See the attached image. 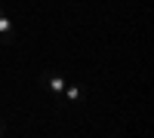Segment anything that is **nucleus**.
<instances>
[{
  "label": "nucleus",
  "mask_w": 154,
  "mask_h": 138,
  "mask_svg": "<svg viewBox=\"0 0 154 138\" xmlns=\"http://www.w3.org/2000/svg\"><path fill=\"white\" fill-rule=\"evenodd\" d=\"M62 98H65V101H80V98H83V86H65ZM62 98H59V101H62Z\"/></svg>",
  "instance_id": "nucleus-3"
},
{
  "label": "nucleus",
  "mask_w": 154,
  "mask_h": 138,
  "mask_svg": "<svg viewBox=\"0 0 154 138\" xmlns=\"http://www.w3.org/2000/svg\"><path fill=\"white\" fill-rule=\"evenodd\" d=\"M16 43V28H12V19L0 9V46H12Z\"/></svg>",
  "instance_id": "nucleus-1"
},
{
  "label": "nucleus",
  "mask_w": 154,
  "mask_h": 138,
  "mask_svg": "<svg viewBox=\"0 0 154 138\" xmlns=\"http://www.w3.org/2000/svg\"><path fill=\"white\" fill-rule=\"evenodd\" d=\"M46 86H49V95H53L56 101H59L68 83H65V77H62V74H46Z\"/></svg>",
  "instance_id": "nucleus-2"
}]
</instances>
